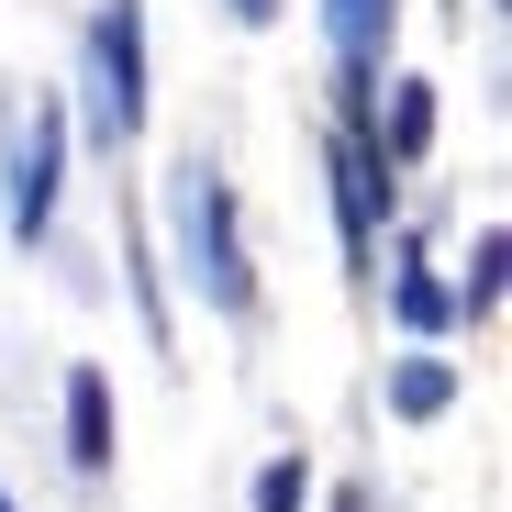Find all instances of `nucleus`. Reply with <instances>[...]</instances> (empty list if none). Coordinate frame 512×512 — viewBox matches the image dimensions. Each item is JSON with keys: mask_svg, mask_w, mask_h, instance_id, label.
<instances>
[{"mask_svg": "<svg viewBox=\"0 0 512 512\" xmlns=\"http://www.w3.org/2000/svg\"><path fill=\"white\" fill-rule=\"evenodd\" d=\"M167 223H179V268L201 279L212 312H256V268H245V234H234V179L212 156H190L167 179Z\"/></svg>", "mask_w": 512, "mask_h": 512, "instance_id": "nucleus-1", "label": "nucleus"}, {"mask_svg": "<svg viewBox=\"0 0 512 512\" xmlns=\"http://www.w3.org/2000/svg\"><path fill=\"white\" fill-rule=\"evenodd\" d=\"M145 123V0L90 12V145H134Z\"/></svg>", "mask_w": 512, "mask_h": 512, "instance_id": "nucleus-2", "label": "nucleus"}, {"mask_svg": "<svg viewBox=\"0 0 512 512\" xmlns=\"http://www.w3.org/2000/svg\"><path fill=\"white\" fill-rule=\"evenodd\" d=\"M56 167H67V112L23 101V123H12V234L23 245L56 223Z\"/></svg>", "mask_w": 512, "mask_h": 512, "instance_id": "nucleus-3", "label": "nucleus"}, {"mask_svg": "<svg viewBox=\"0 0 512 512\" xmlns=\"http://www.w3.org/2000/svg\"><path fill=\"white\" fill-rule=\"evenodd\" d=\"M379 201H390V179H379V145H368V123H334V212H346V256H368Z\"/></svg>", "mask_w": 512, "mask_h": 512, "instance_id": "nucleus-4", "label": "nucleus"}, {"mask_svg": "<svg viewBox=\"0 0 512 512\" xmlns=\"http://www.w3.org/2000/svg\"><path fill=\"white\" fill-rule=\"evenodd\" d=\"M390 23H401V0H323V45H334V67H346V90H368Z\"/></svg>", "mask_w": 512, "mask_h": 512, "instance_id": "nucleus-5", "label": "nucleus"}, {"mask_svg": "<svg viewBox=\"0 0 512 512\" xmlns=\"http://www.w3.org/2000/svg\"><path fill=\"white\" fill-rule=\"evenodd\" d=\"M67 468H78V479L112 468V379H101V368L67 379Z\"/></svg>", "mask_w": 512, "mask_h": 512, "instance_id": "nucleus-6", "label": "nucleus"}, {"mask_svg": "<svg viewBox=\"0 0 512 512\" xmlns=\"http://www.w3.org/2000/svg\"><path fill=\"white\" fill-rule=\"evenodd\" d=\"M446 401H457V368H446V357H412V368L390 379V412H401V423H423V412H446Z\"/></svg>", "mask_w": 512, "mask_h": 512, "instance_id": "nucleus-7", "label": "nucleus"}, {"mask_svg": "<svg viewBox=\"0 0 512 512\" xmlns=\"http://www.w3.org/2000/svg\"><path fill=\"white\" fill-rule=\"evenodd\" d=\"M390 301H401V323H412V334L457 323V290H446V279H423V268H401V279H390Z\"/></svg>", "mask_w": 512, "mask_h": 512, "instance_id": "nucleus-8", "label": "nucleus"}, {"mask_svg": "<svg viewBox=\"0 0 512 512\" xmlns=\"http://www.w3.org/2000/svg\"><path fill=\"white\" fill-rule=\"evenodd\" d=\"M423 134H435V90H423V78H401V90H390V156H412Z\"/></svg>", "mask_w": 512, "mask_h": 512, "instance_id": "nucleus-9", "label": "nucleus"}, {"mask_svg": "<svg viewBox=\"0 0 512 512\" xmlns=\"http://www.w3.org/2000/svg\"><path fill=\"white\" fill-rule=\"evenodd\" d=\"M301 501H312V468H301V457L256 468V512H301Z\"/></svg>", "mask_w": 512, "mask_h": 512, "instance_id": "nucleus-10", "label": "nucleus"}, {"mask_svg": "<svg viewBox=\"0 0 512 512\" xmlns=\"http://www.w3.org/2000/svg\"><path fill=\"white\" fill-rule=\"evenodd\" d=\"M501 301V234H479V268H468V301L457 312H490Z\"/></svg>", "mask_w": 512, "mask_h": 512, "instance_id": "nucleus-11", "label": "nucleus"}, {"mask_svg": "<svg viewBox=\"0 0 512 512\" xmlns=\"http://www.w3.org/2000/svg\"><path fill=\"white\" fill-rule=\"evenodd\" d=\"M234 23H279V0H234Z\"/></svg>", "mask_w": 512, "mask_h": 512, "instance_id": "nucleus-12", "label": "nucleus"}, {"mask_svg": "<svg viewBox=\"0 0 512 512\" xmlns=\"http://www.w3.org/2000/svg\"><path fill=\"white\" fill-rule=\"evenodd\" d=\"M334 512H368V490H346V501H334Z\"/></svg>", "mask_w": 512, "mask_h": 512, "instance_id": "nucleus-13", "label": "nucleus"}, {"mask_svg": "<svg viewBox=\"0 0 512 512\" xmlns=\"http://www.w3.org/2000/svg\"><path fill=\"white\" fill-rule=\"evenodd\" d=\"M0 512H12V490H0Z\"/></svg>", "mask_w": 512, "mask_h": 512, "instance_id": "nucleus-14", "label": "nucleus"}]
</instances>
